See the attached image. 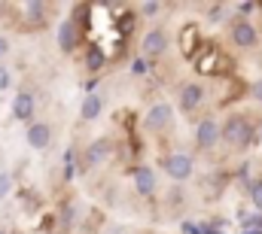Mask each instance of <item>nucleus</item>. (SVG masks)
Returning a JSON list of instances; mask_svg holds the SVG:
<instances>
[{
  "label": "nucleus",
  "mask_w": 262,
  "mask_h": 234,
  "mask_svg": "<svg viewBox=\"0 0 262 234\" xmlns=\"http://www.w3.org/2000/svg\"><path fill=\"white\" fill-rule=\"evenodd\" d=\"M220 137L226 140V146L244 149V146H250L256 140V128H253V122L247 116H229L223 122V128H220Z\"/></svg>",
  "instance_id": "nucleus-1"
},
{
  "label": "nucleus",
  "mask_w": 262,
  "mask_h": 234,
  "mask_svg": "<svg viewBox=\"0 0 262 234\" xmlns=\"http://www.w3.org/2000/svg\"><path fill=\"white\" fill-rule=\"evenodd\" d=\"M192 61H195L198 73H229V67H232V61L223 55V49H216L213 43H201V49H198L195 55H192Z\"/></svg>",
  "instance_id": "nucleus-2"
},
{
  "label": "nucleus",
  "mask_w": 262,
  "mask_h": 234,
  "mask_svg": "<svg viewBox=\"0 0 262 234\" xmlns=\"http://www.w3.org/2000/svg\"><path fill=\"white\" fill-rule=\"evenodd\" d=\"M15 12H21L18 21H25V28H43L46 25V3L40 0H28V3H15Z\"/></svg>",
  "instance_id": "nucleus-3"
},
{
  "label": "nucleus",
  "mask_w": 262,
  "mask_h": 234,
  "mask_svg": "<svg viewBox=\"0 0 262 234\" xmlns=\"http://www.w3.org/2000/svg\"><path fill=\"white\" fill-rule=\"evenodd\" d=\"M162 168H165V174L171 176V179H189L192 176V158L186 152H171L162 161Z\"/></svg>",
  "instance_id": "nucleus-4"
},
{
  "label": "nucleus",
  "mask_w": 262,
  "mask_h": 234,
  "mask_svg": "<svg viewBox=\"0 0 262 234\" xmlns=\"http://www.w3.org/2000/svg\"><path fill=\"white\" fill-rule=\"evenodd\" d=\"M232 43H235L238 49H253V46L259 43V34H256L253 21H247V18H238V21L232 25Z\"/></svg>",
  "instance_id": "nucleus-5"
},
{
  "label": "nucleus",
  "mask_w": 262,
  "mask_h": 234,
  "mask_svg": "<svg viewBox=\"0 0 262 234\" xmlns=\"http://www.w3.org/2000/svg\"><path fill=\"white\" fill-rule=\"evenodd\" d=\"M177 101H180V110H183V113L198 110V107L204 104V85H198V82H186V85H180Z\"/></svg>",
  "instance_id": "nucleus-6"
},
{
  "label": "nucleus",
  "mask_w": 262,
  "mask_h": 234,
  "mask_svg": "<svg viewBox=\"0 0 262 234\" xmlns=\"http://www.w3.org/2000/svg\"><path fill=\"white\" fill-rule=\"evenodd\" d=\"M79 40H82V31H79L76 18H64L58 25V46H61V52H73L79 46Z\"/></svg>",
  "instance_id": "nucleus-7"
},
{
  "label": "nucleus",
  "mask_w": 262,
  "mask_h": 234,
  "mask_svg": "<svg viewBox=\"0 0 262 234\" xmlns=\"http://www.w3.org/2000/svg\"><path fill=\"white\" fill-rule=\"evenodd\" d=\"M216 140H220V125H216V119H201L195 125V143L201 149H210V146H216Z\"/></svg>",
  "instance_id": "nucleus-8"
},
{
  "label": "nucleus",
  "mask_w": 262,
  "mask_h": 234,
  "mask_svg": "<svg viewBox=\"0 0 262 234\" xmlns=\"http://www.w3.org/2000/svg\"><path fill=\"white\" fill-rule=\"evenodd\" d=\"M171 116H174V110H171L168 104H156V107H149V110H146L143 125H146L149 131H165V128L171 125Z\"/></svg>",
  "instance_id": "nucleus-9"
},
{
  "label": "nucleus",
  "mask_w": 262,
  "mask_h": 234,
  "mask_svg": "<svg viewBox=\"0 0 262 234\" xmlns=\"http://www.w3.org/2000/svg\"><path fill=\"white\" fill-rule=\"evenodd\" d=\"M201 43H204V40H201L198 25H195V21H189V25L180 31V49H183V55H186V58H192L198 49H201Z\"/></svg>",
  "instance_id": "nucleus-10"
},
{
  "label": "nucleus",
  "mask_w": 262,
  "mask_h": 234,
  "mask_svg": "<svg viewBox=\"0 0 262 234\" xmlns=\"http://www.w3.org/2000/svg\"><path fill=\"white\" fill-rule=\"evenodd\" d=\"M110 152H113V143H110V140H95V143L85 149V168L104 165V161L110 158Z\"/></svg>",
  "instance_id": "nucleus-11"
},
{
  "label": "nucleus",
  "mask_w": 262,
  "mask_h": 234,
  "mask_svg": "<svg viewBox=\"0 0 262 234\" xmlns=\"http://www.w3.org/2000/svg\"><path fill=\"white\" fill-rule=\"evenodd\" d=\"M12 116L18 122H31L34 119V95L31 91H18L12 101Z\"/></svg>",
  "instance_id": "nucleus-12"
},
{
  "label": "nucleus",
  "mask_w": 262,
  "mask_h": 234,
  "mask_svg": "<svg viewBox=\"0 0 262 234\" xmlns=\"http://www.w3.org/2000/svg\"><path fill=\"white\" fill-rule=\"evenodd\" d=\"M134 189H137V195H152L156 192V174H152V168H146V165L134 168Z\"/></svg>",
  "instance_id": "nucleus-13"
},
{
  "label": "nucleus",
  "mask_w": 262,
  "mask_h": 234,
  "mask_svg": "<svg viewBox=\"0 0 262 234\" xmlns=\"http://www.w3.org/2000/svg\"><path fill=\"white\" fill-rule=\"evenodd\" d=\"M49 140H52V128H49L46 122H34V125L28 128V143H31L34 149H46Z\"/></svg>",
  "instance_id": "nucleus-14"
},
{
  "label": "nucleus",
  "mask_w": 262,
  "mask_h": 234,
  "mask_svg": "<svg viewBox=\"0 0 262 234\" xmlns=\"http://www.w3.org/2000/svg\"><path fill=\"white\" fill-rule=\"evenodd\" d=\"M165 46H168V37H165V31L156 28V31H149V34L143 37V46H140V49H143V55H162Z\"/></svg>",
  "instance_id": "nucleus-15"
},
{
  "label": "nucleus",
  "mask_w": 262,
  "mask_h": 234,
  "mask_svg": "<svg viewBox=\"0 0 262 234\" xmlns=\"http://www.w3.org/2000/svg\"><path fill=\"white\" fill-rule=\"evenodd\" d=\"M101 98L98 95H85L82 98V107H79V116H82V122H92V119H98L101 116Z\"/></svg>",
  "instance_id": "nucleus-16"
},
{
  "label": "nucleus",
  "mask_w": 262,
  "mask_h": 234,
  "mask_svg": "<svg viewBox=\"0 0 262 234\" xmlns=\"http://www.w3.org/2000/svg\"><path fill=\"white\" fill-rule=\"evenodd\" d=\"M104 64H107V55H104L101 46H89V49H85V70H89V73L104 70Z\"/></svg>",
  "instance_id": "nucleus-17"
},
{
  "label": "nucleus",
  "mask_w": 262,
  "mask_h": 234,
  "mask_svg": "<svg viewBox=\"0 0 262 234\" xmlns=\"http://www.w3.org/2000/svg\"><path fill=\"white\" fill-rule=\"evenodd\" d=\"M250 201H253V207L262 213V179H253L250 182Z\"/></svg>",
  "instance_id": "nucleus-18"
},
{
  "label": "nucleus",
  "mask_w": 262,
  "mask_h": 234,
  "mask_svg": "<svg viewBox=\"0 0 262 234\" xmlns=\"http://www.w3.org/2000/svg\"><path fill=\"white\" fill-rule=\"evenodd\" d=\"M73 176H76V149L64 155V179H73Z\"/></svg>",
  "instance_id": "nucleus-19"
},
{
  "label": "nucleus",
  "mask_w": 262,
  "mask_h": 234,
  "mask_svg": "<svg viewBox=\"0 0 262 234\" xmlns=\"http://www.w3.org/2000/svg\"><path fill=\"white\" fill-rule=\"evenodd\" d=\"M73 216H76V204H64L61 207V228H70V222H73Z\"/></svg>",
  "instance_id": "nucleus-20"
},
{
  "label": "nucleus",
  "mask_w": 262,
  "mask_h": 234,
  "mask_svg": "<svg viewBox=\"0 0 262 234\" xmlns=\"http://www.w3.org/2000/svg\"><path fill=\"white\" fill-rule=\"evenodd\" d=\"M207 12H210V25H220V21H223V15H226V6H223V3H216V6H210Z\"/></svg>",
  "instance_id": "nucleus-21"
},
{
  "label": "nucleus",
  "mask_w": 262,
  "mask_h": 234,
  "mask_svg": "<svg viewBox=\"0 0 262 234\" xmlns=\"http://www.w3.org/2000/svg\"><path fill=\"white\" fill-rule=\"evenodd\" d=\"M12 192V176L9 174H0V198H6Z\"/></svg>",
  "instance_id": "nucleus-22"
},
{
  "label": "nucleus",
  "mask_w": 262,
  "mask_h": 234,
  "mask_svg": "<svg viewBox=\"0 0 262 234\" xmlns=\"http://www.w3.org/2000/svg\"><path fill=\"white\" fill-rule=\"evenodd\" d=\"M140 12H143L146 18H152V15H159V12H162V3H143V6H140Z\"/></svg>",
  "instance_id": "nucleus-23"
},
{
  "label": "nucleus",
  "mask_w": 262,
  "mask_h": 234,
  "mask_svg": "<svg viewBox=\"0 0 262 234\" xmlns=\"http://www.w3.org/2000/svg\"><path fill=\"white\" fill-rule=\"evenodd\" d=\"M146 70H149V67H146V61H143V58H134V61H131V73H134V76H143Z\"/></svg>",
  "instance_id": "nucleus-24"
},
{
  "label": "nucleus",
  "mask_w": 262,
  "mask_h": 234,
  "mask_svg": "<svg viewBox=\"0 0 262 234\" xmlns=\"http://www.w3.org/2000/svg\"><path fill=\"white\" fill-rule=\"evenodd\" d=\"M3 88H9V70L6 67H0V91Z\"/></svg>",
  "instance_id": "nucleus-25"
},
{
  "label": "nucleus",
  "mask_w": 262,
  "mask_h": 234,
  "mask_svg": "<svg viewBox=\"0 0 262 234\" xmlns=\"http://www.w3.org/2000/svg\"><path fill=\"white\" fill-rule=\"evenodd\" d=\"M198 234H223V228H220V225H201Z\"/></svg>",
  "instance_id": "nucleus-26"
},
{
  "label": "nucleus",
  "mask_w": 262,
  "mask_h": 234,
  "mask_svg": "<svg viewBox=\"0 0 262 234\" xmlns=\"http://www.w3.org/2000/svg\"><path fill=\"white\" fill-rule=\"evenodd\" d=\"M250 95H253V101H259V104H262V79H259V82H253Z\"/></svg>",
  "instance_id": "nucleus-27"
},
{
  "label": "nucleus",
  "mask_w": 262,
  "mask_h": 234,
  "mask_svg": "<svg viewBox=\"0 0 262 234\" xmlns=\"http://www.w3.org/2000/svg\"><path fill=\"white\" fill-rule=\"evenodd\" d=\"M180 231H183V234H198V225H192V222H183V225H180Z\"/></svg>",
  "instance_id": "nucleus-28"
},
{
  "label": "nucleus",
  "mask_w": 262,
  "mask_h": 234,
  "mask_svg": "<svg viewBox=\"0 0 262 234\" xmlns=\"http://www.w3.org/2000/svg\"><path fill=\"white\" fill-rule=\"evenodd\" d=\"M253 9H256V3H238V12H244V15L253 12Z\"/></svg>",
  "instance_id": "nucleus-29"
},
{
  "label": "nucleus",
  "mask_w": 262,
  "mask_h": 234,
  "mask_svg": "<svg viewBox=\"0 0 262 234\" xmlns=\"http://www.w3.org/2000/svg\"><path fill=\"white\" fill-rule=\"evenodd\" d=\"M6 52H9V43H6V37H0V58H3Z\"/></svg>",
  "instance_id": "nucleus-30"
},
{
  "label": "nucleus",
  "mask_w": 262,
  "mask_h": 234,
  "mask_svg": "<svg viewBox=\"0 0 262 234\" xmlns=\"http://www.w3.org/2000/svg\"><path fill=\"white\" fill-rule=\"evenodd\" d=\"M241 234H262V228H244Z\"/></svg>",
  "instance_id": "nucleus-31"
}]
</instances>
